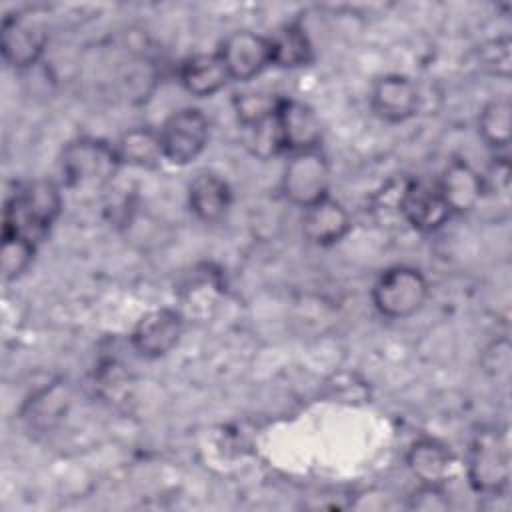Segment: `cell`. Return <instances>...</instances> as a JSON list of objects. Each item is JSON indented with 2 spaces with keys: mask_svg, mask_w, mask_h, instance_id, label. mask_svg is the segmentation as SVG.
Wrapping results in <instances>:
<instances>
[{
  "mask_svg": "<svg viewBox=\"0 0 512 512\" xmlns=\"http://www.w3.org/2000/svg\"><path fill=\"white\" fill-rule=\"evenodd\" d=\"M48 42L44 24L32 14H12L2 20L0 52L12 68H28L40 60Z\"/></svg>",
  "mask_w": 512,
  "mask_h": 512,
  "instance_id": "7",
  "label": "cell"
},
{
  "mask_svg": "<svg viewBox=\"0 0 512 512\" xmlns=\"http://www.w3.org/2000/svg\"><path fill=\"white\" fill-rule=\"evenodd\" d=\"M282 98L270 92H242L234 98V112L244 128H252L272 120L280 108Z\"/></svg>",
  "mask_w": 512,
  "mask_h": 512,
  "instance_id": "21",
  "label": "cell"
},
{
  "mask_svg": "<svg viewBox=\"0 0 512 512\" xmlns=\"http://www.w3.org/2000/svg\"><path fill=\"white\" fill-rule=\"evenodd\" d=\"M276 126L282 140V148L294 152L318 148L322 138V124L316 112L296 100L280 102L276 112Z\"/></svg>",
  "mask_w": 512,
  "mask_h": 512,
  "instance_id": "12",
  "label": "cell"
},
{
  "mask_svg": "<svg viewBox=\"0 0 512 512\" xmlns=\"http://www.w3.org/2000/svg\"><path fill=\"white\" fill-rule=\"evenodd\" d=\"M418 104V88L408 76L386 74L372 84L370 108L384 122L400 124L410 120L418 112Z\"/></svg>",
  "mask_w": 512,
  "mask_h": 512,
  "instance_id": "11",
  "label": "cell"
},
{
  "mask_svg": "<svg viewBox=\"0 0 512 512\" xmlns=\"http://www.w3.org/2000/svg\"><path fill=\"white\" fill-rule=\"evenodd\" d=\"M408 508H412V510H426V512L448 510L450 508V500H448V496H446L442 486L420 484V488L410 496Z\"/></svg>",
  "mask_w": 512,
  "mask_h": 512,
  "instance_id": "24",
  "label": "cell"
},
{
  "mask_svg": "<svg viewBox=\"0 0 512 512\" xmlns=\"http://www.w3.org/2000/svg\"><path fill=\"white\" fill-rule=\"evenodd\" d=\"M36 244L14 234H2V246H0V266L4 280H14L22 272L28 270V266L34 260Z\"/></svg>",
  "mask_w": 512,
  "mask_h": 512,
  "instance_id": "22",
  "label": "cell"
},
{
  "mask_svg": "<svg viewBox=\"0 0 512 512\" xmlns=\"http://www.w3.org/2000/svg\"><path fill=\"white\" fill-rule=\"evenodd\" d=\"M330 166L320 148L294 152L284 166L282 192L284 196L300 206L308 208L328 196Z\"/></svg>",
  "mask_w": 512,
  "mask_h": 512,
  "instance_id": "5",
  "label": "cell"
},
{
  "mask_svg": "<svg viewBox=\"0 0 512 512\" xmlns=\"http://www.w3.org/2000/svg\"><path fill=\"white\" fill-rule=\"evenodd\" d=\"M158 134L164 158L176 166H186L208 144V118L198 108H182L164 120Z\"/></svg>",
  "mask_w": 512,
  "mask_h": 512,
  "instance_id": "6",
  "label": "cell"
},
{
  "mask_svg": "<svg viewBox=\"0 0 512 512\" xmlns=\"http://www.w3.org/2000/svg\"><path fill=\"white\" fill-rule=\"evenodd\" d=\"M482 366L494 380H506L510 374V344L508 340L492 342L482 356Z\"/></svg>",
  "mask_w": 512,
  "mask_h": 512,
  "instance_id": "23",
  "label": "cell"
},
{
  "mask_svg": "<svg viewBox=\"0 0 512 512\" xmlns=\"http://www.w3.org/2000/svg\"><path fill=\"white\" fill-rule=\"evenodd\" d=\"M350 226L352 220L348 210L330 196L304 208L302 234L316 246H332L340 242L348 234Z\"/></svg>",
  "mask_w": 512,
  "mask_h": 512,
  "instance_id": "15",
  "label": "cell"
},
{
  "mask_svg": "<svg viewBox=\"0 0 512 512\" xmlns=\"http://www.w3.org/2000/svg\"><path fill=\"white\" fill-rule=\"evenodd\" d=\"M184 332V318L174 308H156L146 312L132 330V346L144 358L168 354Z\"/></svg>",
  "mask_w": 512,
  "mask_h": 512,
  "instance_id": "10",
  "label": "cell"
},
{
  "mask_svg": "<svg viewBox=\"0 0 512 512\" xmlns=\"http://www.w3.org/2000/svg\"><path fill=\"white\" fill-rule=\"evenodd\" d=\"M406 466L412 476L426 486H442L452 478L456 458L452 450L436 438H418L406 452Z\"/></svg>",
  "mask_w": 512,
  "mask_h": 512,
  "instance_id": "13",
  "label": "cell"
},
{
  "mask_svg": "<svg viewBox=\"0 0 512 512\" xmlns=\"http://www.w3.org/2000/svg\"><path fill=\"white\" fill-rule=\"evenodd\" d=\"M436 184L452 214L474 210L486 194L482 176L464 160H452Z\"/></svg>",
  "mask_w": 512,
  "mask_h": 512,
  "instance_id": "14",
  "label": "cell"
},
{
  "mask_svg": "<svg viewBox=\"0 0 512 512\" xmlns=\"http://www.w3.org/2000/svg\"><path fill=\"white\" fill-rule=\"evenodd\" d=\"M60 208L62 196L54 182H28L6 202L2 234L22 236L36 244L50 230Z\"/></svg>",
  "mask_w": 512,
  "mask_h": 512,
  "instance_id": "1",
  "label": "cell"
},
{
  "mask_svg": "<svg viewBox=\"0 0 512 512\" xmlns=\"http://www.w3.org/2000/svg\"><path fill=\"white\" fill-rule=\"evenodd\" d=\"M230 74L224 66V60L218 52L214 54H194L184 60L180 66V82L182 86L198 98H206L216 94L226 86Z\"/></svg>",
  "mask_w": 512,
  "mask_h": 512,
  "instance_id": "17",
  "label": "cell"
},
{
  "mask_svg": "<svg viewBox=\"0 0 512 512\" xmlns=\"http://www.w3.org/2000/svg\"><path fill=\"white\" fill-rule=\"evenodd\" d=\"M120 164L136 168H156L164 158L160 134L152 128H132L124 132L116 144Z\"/></svg>",
  "mask_w": 512,
  "mask_h": 512,
  "instance_id": "18",
  "label": "cell"
},
{
  "mask_svg": "<svg viewBox=\"0 0 512 512\" xmlns=\"http://www.w3.org/2000/svg\"><path fill=\"white\" fill-rule=\"evenodd\" d=\"M512 108L506 98L488 102L478 116L480 138L494 150H504L510 144Z\"/></svg>",
  "mask_w": 512,
  "mask_h": 512,
  "instance_id": "20",
  "label": "cell"
},
{
  "mask_svg": "<svg viewBox=\"0 0 512 512\" xmlns=\"http://www.w3.org/2000/svg\"><path fill=\"white\" fill-rule=\"evenodd\" d=\"M232 202L230 186L214 172H198L188 184V206L202 222H218Z\"/></svg>",
  "mask_w": 512,
  "mask_h": 512,
  "instance_id": "16",
  "label": "cell"
},
{
  "mask_svg": "<svg viewBox=\"0 0 512 512\" xmlns=\"http://www.w3.org/2000/svg\"><path fill=\"white\" fill-rule=\"evenodd\" d=\"M270 54L272 64L280 68H300L312 62V44L304 28L292 22L270 38Z\"/></svg>",
  "mask_w": 512,
  "mask_h": 512,
  "instance_id": "19",
  "label": "cell"
},
{
  "mask_svg": "<svg viewBox=\"0 0 512 512\" xmlns=\"http://www.w3.org/2000/svg\"><path fill=\"white\" fill-rule=\"evenodd\" d=\"M120 166L116 146L98 138H76L62 150V176L68 188L92 192L108 186Z\"/></svg>",
  "mask_w": 512,
  "mask_h": 512,
  "instance_id": "2",
  "label": "cell"
},
{
  "mask_svg": "<svg viewBox=\"0 0 512 512\" xmlns=\"http://www.w3.org/2000/svg\"><path fill=\"white\" fill-rule=\"evenodd\" d=\"M428 294L430 288L420 270L412 266H392L376 280L372 302L382 316L402 320L420 312Z\"/></svg>",
  "mask_w": 512,
  "mask_h": 512,
  "instance_id": "4",
  "label": "cell"
},
{
  "mask_svg": "<svg viewBox=\"0 0 512 512\" xmlns=\"http://www.w3.org/2000/svg\"><path fill=\"white\" fill-rule=\"evenodd\" d=\"M402 218L420 232L438 230L452 216L436 182L408 180L398 196Z\"/></svg>",
  "mask_w": 512,
  "mask_h": 512,
  "instance_id": "8",
  "label": "cell"
},
{
  "mask_svg": "<svg viewBox=\"0 0 512 512\" xmlns=\"http://www.w3.org/2000/svg\"><path fill=\"white\" fill-rule=\"evenodd\" d=\"M468 482L478 494L498 496L510 482V444L506 432L482 428L468 452Z\"/></svg>",
  "mask_w": 512,
  "mask_h": 512,
  "instance_id": "3",
  "label": "cell"
},
{
  "mask_svg": "<svg viewBox=\"0 0 512 512\" xmlns=\"http://www.w3.org/2000/svg\"><path fill=\"white\" fill-rule=\"evenodd\" d=\"M230 80H250L272 64L270 38L252 30H236L222 42L218 50Z\"/></svg>",
  "mask_w": 512,
  "mask_h": 512,
  "instance_id": "9",
  "label": "cell"
}]
</instances>
